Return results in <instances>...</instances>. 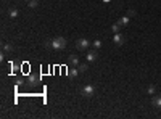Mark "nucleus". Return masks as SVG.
I'll list each match as a JSON object with an SVG mask.
<instances>
[{"label":"nucleus","instance_id":"7ed1b4c3","mask_svg":"<svg viewBox=\"0 0 161 119\" xmlns=\"http://www.w3.org/2000/svg\"><path fill=\"white\" fill-rule=\"evenodd\" d=\"M94 93H95V87H94V85L87 84V85L82 87V95H84V97H92Z\"/></svg>","mask_w":161,"mask_h":119},{"label":"nucleus","instance_id":"0eeeda50","mask_svg":"<svg viewBox=\"0 0 161 119\" xmlns=\"http://www.w3.org/2000/svg\"><path fill=\"white\" fill-rule=\"evenodd\" d=\"M68 74L71 76V77H78V76H79V68L74 66V68H71V69H68Z\"/></svg>","mask_w":161,"mask_h":119},{"label":"nucleus","instance_id":"dca6fc26","mask_svg":"<svg viewBox=\"0 0 161 119\" xmlns=\"http://www.w3.org/2000/svg\"><path fill=\"white\" fill-rule=\"evenodd\" d=\"M13 50V47L10 44H3V52H11Z\"/></svg>","mask_w":161,"mask_h":119},{"label":"nucleus","instance_id":"4468645a","mask_svg":"<svg viewBox=\"0 0 161 119\" xmlns=\"http://www.w3.org/2000/svg\"><path fill=\"white\" fill-rule=\"evenodd\" d=\"M27 5H29V8H36L39 3H37V0H29V2H27Z\"/></svg>","mask_w":161,"mask_h":119},{"label":"nucleus","instance_id":"9d476101","mask_svg":"<svg viewBox=\"0 0 161 119\" xmlns=\"http://www.w3.org/2000/svg\"><path fill=\"white\" fill-rule=\"evenodd\" d=\"M118 23H119L121 26H127V24H129V16H127V15H126V16H123L119 21H118Z\"/></svg>","mask_w":161,"mask_h":119},{"label":"nucleus","instance_id":"f3484780","mask_svg":"<svg viewBox=\"0 0 161 119\" xmlns=\"http://www.w3.org/2000/svg\"><path fill=\"white\" fill-rule=\"evenodd\" d=\"M155 92H156L155 85H150V87H148V93H150V95H155Z\"/></svg>","mask_w":161,"mask_h":119},{"label":"nucleus","instance_id":"ddd939ff","mask_svg":"<svg viewBox=\"0 0 161 119\" xmlns=\"http://www.w3.org/2000/svg\"><path fill=\"white\" fill-rule=\"evenodd\" d=\"M78 68H79V73H86L87 71V63H81Z\"/></svg>","mask_w":161,"mask_h":119},{"label":"nucleus","instance_id":"f8f14e48","mask_svg":"<svg viewBox=\"0 0 161 119\" xmlns=\"http://www.w3.org/2000/svg\"><path fill=\"white\" fill-rule=\"evenodd\" d=\"M27 81H29V84H31V85H34V84H36V82L39 81V77H37V76H34V74H31V76H29V79H27Z\"/></svg>","mask_w":161,"mask_h":119},{"label":"nucleus","instance_id":"f03ea898","mask_svg":"<svg viewBox=\"0 0 161 119\" xmlns=\"http://www.w3.org/2000/svg\"><path fill=\"white\" fill-rule=\"evenodd\" d=\"M89 47H90V42L87 39H78V40H76V48H78V50L86 52Z\"/></svg>","mask_w":161,"mask_h":119},{"label":"nucleus","instance_id":"423d86ee","mask_svg":"<svg viewBox=\"0 0 161 119\" xmlns=\"http://www.w3.org/2000/svg\"><path fill=\"white\" fill-rule=\"evenodd\" d=\"M151 105H153L156 109H159V108H161V97H159V95H155V97H153V98H151Z\"/></svg>","mask_w":161,"mask_h":119},{"label":"nucleus","instance_id":"2eb2a0df","mask_svg":"<svg viewBox=\"0 0 161 119\" xmlns=\"http://www.w3.org/2000/svg\"><path fill=\"white\" fill-rule=\"evenodd\" d=\"M92 45H94L95 50H99V48L102 47V40H95V42H92Z\"/></svg>","mask_w":161,"mask_h":119},{"label":"nucleus","instance_id":"6e6552de","mask_svg":"<svg viewBox=\"0 0 161 119\" xmlns=\"http://www.w3.org/2000/svg\"><path fill=\"white\" fill-rule=\"evenodd\" d=\"M69 63H71L73 66H79L81 63H79V58L76 57V55H69Z\"/></svg>","mask_w":161,"mask_h":119},{"label":"nucleus","instance_id":"9b49d317","mask_svg":"<svg viewBox=\"0 0 161 119\" xmlns=\"http://www.w3.org/2000/svg\"><path fill=\"white\" fill-rule=\"evenodd\" d=\"M111 31H113L115 34H116V32H119V31H121V24H119V23H115L113 26H111Z\"/></svg>","mask_w":161,"mask_h":119},{"label":"nucleus","instance_id":"39448f33","mask_svg":"<svg viewBox=\"0 0 161 119\" xmlns=\"http://www.w3.org/2000/svg\"><path fill=\"white\" fill-rule=\"evenodd\" d=\"M97 58H99V53H97L95 48H94V50H90V52H87V57H86L87 63H94V61H97Z\"/></svg>","mask_w":161,"mask_h":119},{"label":"nucleus","instance_id":"a211bd4d","mask_svg":"<svg viewBox=\"0 0 161 119\" xmlns=\"http://www.w3.org/2000/svg\"><path fill=\"white\" fill-rule=\"evenodd\" d=\"M127 16H135V11H134V10H131V11L127 13Z\"/></svg>","mask_w":161,"mask_h":119},{"label":"nucleus","instance_id":"f257e3e1","mask_svg":"<svg viewBox=\"0 0 161 119\" xmlns=\"http://www.w3.org/2000/svg\"><path fill=\"white\" fill-rule=\"evenodd\" d=\"M50 47L55 48V50H63V48H66V39L61 37V36L55 37L50 40Z\"/></svg>","mask_w":161,"mask_h":119},{"label":"nucleus","instance_id":"20e7f679","mask_svg":"<svg viewBox=\"0 0 161 119\" xmlns=\"http://www.w3.org/2000/svg\"><path fill=\"white\" fill-rule=\"evenodd\" d=\"M126 42V37L123 36V34H119V32H116L115 36H113V44H116L118 47H121L123 44Z\"/></svg>","mask_w":161,"mask_h":119},{"label":"nucleus","instance_id":"6ab92c4d","mask_svg":"<svg viewBox=\"0 0 161 119\" xmlns=\"http://www.w3.org/2000/svg\"><path fill=\"white\" fill-rule=\"evenodd\" d=\"M26 2H29V0H26Z\"/></svg>","mask_w":161,"mask_h":119},{"label":"nucleus","instance_id":"1a4fd4ad","mask_svg":"<svg viewBox=\"0 0 161 119\" xmlns=\"http://www.w3.org/2000/svg\"><path fill=\"white\" fill-rule=\"evenodd\" d=\"M8 15H10V18H18L19 11H18L16 8H10V10H8Z\"/></svg>","mask_w":161,"mask_h":119}]
</instances>
